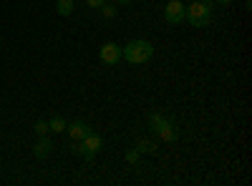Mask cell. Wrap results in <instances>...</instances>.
<instances>
[{
	"mask_svg": "<svg viewBox=\"0 0 252 186\" xmlns=\"http://www.w3.org/2000/svg\"><path fill=\"white\" fill-rule=\"evenodd\" d=\"M76 8V0H56V13L58 15H71Z\"/></svg>",
	"mask_w": 252,
	"mask_h": 186,
	"instance_id": "obj_9",
	"label": "cell"
},
{
	"mask_svg": "<svg viewBox=\"0 0 252 186\" xmlns=\"http://www.w3.org/2000/svg\"><path fill=\"white\" fill-rule=\"evenodd\" d=\"M66 126H68V123H66V118H63V116H53V118L48 121V129H51L53 133H63V131H66Z\"/></svg>",
	"mask_w": 252,
	"mask_h": 186,
	"instance_id": "obj_11",
	"label": "cell"
},
{
	"mask_svg": "<svg viewBox=\"0 0 252 186\" xmlns=\"http://www.w3.org/2000/svg\"><path fill=\"white\" fill-rule=\"evenodd\" d=\"M86 5H89V8H101L103 0H86Z\"/></svg>",
	"mask_w": 252,
	"mask_h": 186,
	"instance_id": "obj_15",
	"label": "cell"
},
{
	"mask_svg": "<svg viewBox=\"0 0 252 186\" xmlns=\"http://www.w3.org/2000/svg\"><path fill=\"white\" fill-rule=\"evenodd\" d=\"M134 149H136L139 154H157V143L149 141V138H141V141H136Z\"/></svg>",
	"mask_w": 252,
	"mask_h": 186,
	"instance_id": "obj_10",
	"label": "cell"
},
{
	"mask_svg": "<svg viewBox=\"0 0 252 186\" xmlns=\"http://www.w3.org/2000/svg\"><path fill=\"white\" fill-rule=\"evenodd\" d=\"M121 58L131 66H139V63H149L154 58V46L149 40H129L124 48H121Z\"/></svg>",
	"mask_w": 252,
	"mask_h": 186,
	"instance_id": "obj_1",
	"label": "cell"
},
{
	"mask_svg": "<svg viewBox=\"0 0 252 186\" xmlns=\"http://www.w3.org/2000/svg\"><path fill=\"white\" fill-rule=\"evenodd\" d=\"M149 129L166 143H174L179 138V131H177V123L172 118H166L164 113H152L149 116Z\"/></svg>",
	"mask_w": 252,
	"mask_h": 186,
	"instance_id": "obj_3",
	"label": "cell"
},
{
	"mask_svg": "<svg viewBox=\"0 0 252 186\" xmlns=\"http://www.w3.org/2000/svg\"><path fill=\"white\" fill-rule=\"evenodd\" d=\"M184 8L187 5H182V0H172V3H166V8H164V20L169 26H179L182 20H184Z\"/></svg>",
	"mask_w": 252,
	"mask_h": 186,
	"instance_id": "obj_5",
	"label": "cell"
},
{
	"mask_svg": "<svg viewBox=\"0 0 252 186\" xmlns=\"http://www.w3.org/2000/svg\"><path fill=\"white\" fill-rule=\"evenodd\" d=\"M202 3H209V0H202Z\"/></svg>",
	"mask_w": 252,
	"mask_h": 186,
	"instance_id": "obj_18",
	"label": "cell"
},
{
	"mask_svg": "<svg viewBox=\"0 0 252 186\" xmlns=\"http://www.w3.org/2000/svg\"><path fill=\"white\" fill-rule=\"evenodd\" d=\"M139 151L136 149H129V151H126V161H129V163H139Z\"/></svg>",
	"mask_w": 252,
	"mask_h": 186,
	"instance_id": "obj_14",
	"label": "cell"
},
{
	"mask_svg": "<svg viewBox=\"0 0 252 186\" xmlns=\"http://www.w3.org/2000/svg\"><path fill=\"white\" fill-rule=\"evenodd\" d=\"M101 13L106 15V18H116V5H106V3H103L101 5Z\"/></svg>",
	"mask_w": 252,
	"mask_h": 186,
	"instance_id": "obj_13",
	"label": "cell"
},
{
	"mask_svg": "<svg viewBox=\"0 0 252 186\" xmlns=\"http://www.w3.org/2000/svg\"><path fill=\"white\" fill-rule=\"evenodd\" d=\"M212 13H215V0H209V3L194 0L189 8H184V20L192 28H204L212 23Z\"/></svg>",
	"mask_w": 252,
	"mask_h": 186,
	"instance_id": "obj_2",
	"label": "cell"
},
{
	"mask_svg": "<svg viewBox=\"0 0 252 186\" xmlns=\"http://www.w3.org/2000/svg\"><path fill=\"white\" fill-rule=\"evenodd\" d=\"M101 146H103L101 136H96V133L91 131L86 138L73 141V143H71V151H73V154H78V156H83L86 161H91V159H96V154L101 151Z\"/></svg>",
	"mask_w": 252,
	"mask_h": 186,
	"instance_id": "obj_4",
	"label": "cell"
},
{
	"mask_svg": "<svg viewBox=\"0 0 252 186\" xmlns=\"http://www.w3.org/2000/svg\"><path fill=\"white\" fill-rule=\"evenodd\" d=\"M48 131H51V129H48V121H38V123H35V133H38V136H48Z\"/></svg>",
	"mask_w": 252,
	"mask_h": 186,
	"instance_id": "obj_12",
	"label": "cell"
},
{
	"mask_svg": "<svg viewBox=\"0 0 252 186\" xmlns=\"http://www.w3.org/2000/svg\"><path fill=\"white\" fill-rule=\"evenodd\" d=\"M66 131L71 133L73 141H81V138H86L91 133V126H89L86 121H73V123H68V126H66Z\"/></svg>",
	"mask_w": 252,
	"mask_h": 186,
	"instance_id": "obj_7",
	"label": "cell"
},
{
	"mask_svg": "<svg viewBox=\"0 0 252 186\" xmlns=\"http://www.w3.org/2000/svg\"><path fill=\"white\" fill-rule=\"evenodd\" d=\"M98 58H101V63H106V66H116L119 60H121V46L116 43H103L98 48Z\"/></svg>",
	"mask_w": 252,
	"mask_h": 186,
	"instance_id": "obj_6",
	"label": "cell"
},
{
	"mask_svg": "<svg viewBox=\"0 0 252 186\" xmlns=\"http://www.w3.org/2000/svg\"><path fill=\"white\" fill-rule=\"evenodd\" d=\"M53 151V143H51V138H40L38 143H35V149H33V154H35V159H46L48 154Z\"/></svg>",
	"mask_w": 252,
	"mask_h": 186,
	"instance_id": "obj_8",
	"label": "cell"
},
{
	"mask_svg": "<svg viewBox=\"0 0 252 186\" xmlns=\"http://www.w3.org/2000/svg\"><path fill=\"white\" fill-rule=\"evenodd\" d=\"M116 3H119V5H129V3H131V0H116Z\"/></svg>",
	"mask_w": 252,
	"mask_h": 186,
	"instance_id": "obj_17",
	"label": "cell"
},
{
	"mask_svg": "<svg viewBox=\"0 0 252 186\" xmlns=\"http://www.w3.org/2000/svg\"><path fill=\"white\" fill-rule=\"evenodd\" d=\"M215 5H222V8H229V5H232V0H215Z\"/></svg>",
	"mask_w": 252,
	"mask_h": 186,
	"instance_id": "obj_16",
	"label": "cell"
}]
</instances>
